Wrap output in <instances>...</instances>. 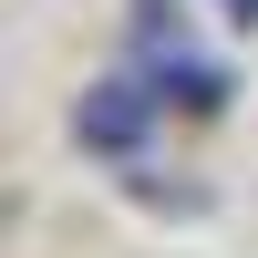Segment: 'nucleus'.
I'll use <instances>...</instances> for the list:
<instances>
[{"label": "nucleus", "instance_id": "obj_1", "mask_svg": "<svg viewBox=\"0 0 258 258\" xmlns=\"http://www.w3.org/2000/svg\"><path fill=\"white\" fill-rule=\"evenodd\" d=\"M155 114H165V93H155V83H145V73H114V83H93V93L73 103V135L93 145V155H135Z\"/></svg>", "mask_w": 258, "mask_h": 258}, {"label": "nucleus", "instance_id": "obj_2", "mask_svg": "<svg viewBox=\"0 0 258 258\" xmlns=\"http://www.w3.org/2000/svg\"><path fill=\"white\" fill-rule=\"evenodd\" d=\"M217 11H227V21H238V31H258V0H217Z\"/></svg>", "mask_w": 258, "mask_h": 258}]
</instances>
